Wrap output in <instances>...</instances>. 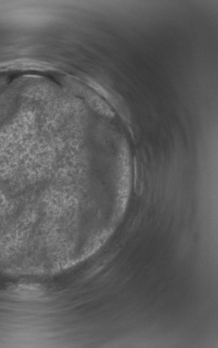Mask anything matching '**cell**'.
<instances>
[{
    "instance_id": "6da1fadb",
    "label": "cell",
    "mask_w": 218,
    "mask_h": 348,
    "mask_svg": "<svg viewBox=\"0 0 218 348\" xmlns=\"http://www.w3.org/2000/svg\"><path fill=\"white\" fill-rule=\"evenodd\" d=\"M15 292L20 297L28 299H36L44 295L42 288L35 285H24L17 287Z\"/></svg>"
}]
</instances>
